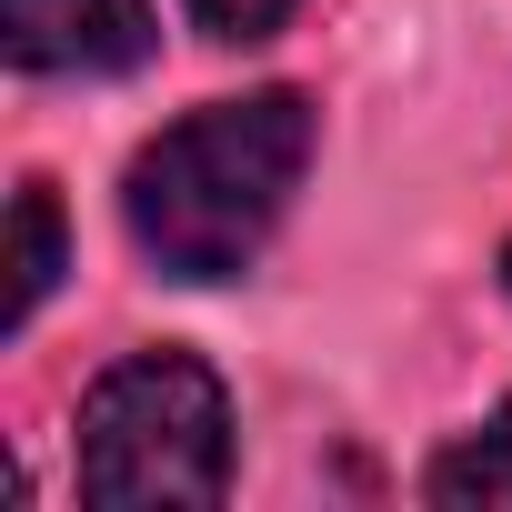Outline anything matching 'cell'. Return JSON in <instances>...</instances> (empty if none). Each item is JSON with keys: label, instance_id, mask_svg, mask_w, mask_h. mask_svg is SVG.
<instances>
[{"label": "cell", "instance_id": "3", "mask_svg": "<svg viewBox=\"0 0 512 512\" xmlns=\"http://www.w3.org/2000/svg\"><path fill=\"white\" fill-rule=\"evenodd\" d=\"M11 61L41 81H101V71H141L151 61V11L141 0H0Z\"/></svg>", "mask_w": 512, "mask_h": 512}, {"label": "cell", "instance_id": "7", "mask_svg": "<svg viewBox=\"0 0 512 512\" xmlns=\"http://www.w3.org/2000/svg\"><path fill=\"white\" fill-rule=\"evenodd\" d=\"M502 282H512V251H502Z\"/></svg>", "mask_w": 512, "mask_h": 512}, {"label": "cell", "instance_id": "1", "mask_svg": "<svg viewBox=\"0 0 512 512\" xmlns=\"http://www.w3.org/2000/svg\"><path fill=\"white\" fill-rule=\"evenodd\" d=\"M302 171H312V101L251 91V101H211V111L171 121L131 161L121 211H131V241L171 282H231L282 231Z\"/></svg>", "mask_w": 512, "mask_h": 512}, {"label": "cell", "instance_id": "2", "mask_svg": "<svg viewBox=\"0 0 512 512\" xmlns=\"http://www.w3.org/2000/svg\"><path fill=\"white\" fill-rule=\"evenodd\" d=\"M231 492V402L191 352H131L81 402V502L211 512Z\"/></svg>", "mask_w": 512, "mask_h": 512}, {"label": "cell", "instance_id": "6", "mask_svg": "<svg viewBox=\"0 0 512 512\" xmlns=\"http://www.w3.org/2000/svg\"><path fill=\"white\" fill-rule=\"evenodd\" d=\"M181 11L211 31V41H272L292 21V0H181Z\"/></svg>", "mask_w": 512, "mask_h": 512}, {"label": "cell", "instance_id": "4", "mask_svg": "<svg viewBox=\"0 0 512 512\" xmlns=\"http://www.w3.org/2000/svg\"><path fill=\"white\" fill-rule=\"evenodd\" d=\"M422 502H442V512H512V402L422 472Z\"/></svg>", "mask_w": 512, "mask_h": 512}, {"label": "cell", "instance_id": "5", "mask_svg": "<svg viewBox=\"0 0 512 512\" xmlns=\"http://www.w3.org/2000/svg\"><path fill=\"white\" fill-rule=\"evenodd\" d=\"M51 282H61V201H51V181H21V201H11V302H0V322L21 332L51 302Z\"/></svg>", "mask_w": 512, "mask_h": 512}]
</instances>
